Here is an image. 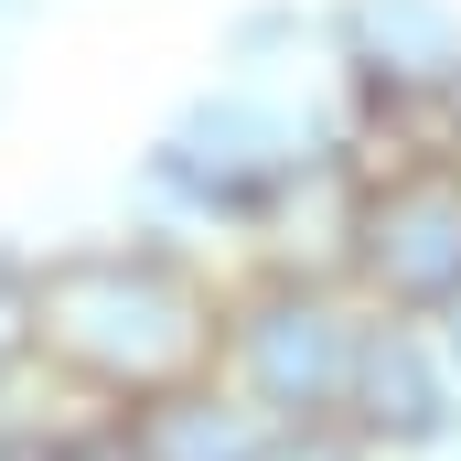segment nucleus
<instances>
[{"label": "nucleus", "instance_id": "nucleus-1", "mask_svg": "<svg viewBox=\"0 0 461 461\" xmlns=\"http://www.w3.org/2000/svg\"><path fill=\"white\" fill-rule=\"evenodd\" d=\"M43 312H54V333L86 354V365H161V354L194 344V290L161 268V258H76V268H54V290H43Z\"/></svg>", "mask_w": 461, "mask_h": 461}, {"label": "nucleus", "instance_id": "nucleus-2", "mask_svg": "<svg viewBox=\"0 0 461 461\" xmlns=\"http://www.w3.org/2000/svg\"><path fill=\"white\" fill-rule=\"evenodd\" d=\"M301 161H312V140H301L290 108H268V97H204V108L161 140L150 172L183 183V194H204V204H258V194H279Z\"/></svg>", "mask_w": 461, "mask_h": 461}, {"label": "nucleus", "instance_id": "nucleus-3", "mask_svg": "<svg viewBox=\"0 0 461 461\" xmlns=\"http://www.w3.org/2000/svg\"><path fill=\"white\" fill-rule=\"evenodd\" d=\"M365 268L397 301H461V172L419 161L365 204Z\"/></svg>", "mask_w": 461, "mask_h": 461}, {"label": "nucleus", "instance_id": "nucleus-4", "mask_svg": "<svg viewBox=\"0 0 461 461\" xmlns=\"http://www.w3.org/2000/svg\"><path fill=\"white\" fill-rule=\"evenodd\" d=\"M344 54L375 97H429L461 86V22L440 0H354L344 11Z\"/></svg>", "mask_w": 461, "mask_h": 461}, {"label": "nucleus", "instance_id": "nucleus-5", "mask_svg": "<svg viewBox=\"0 0 461 461\" xmlns=\"http://www.w3.org/2000/svg\"><path fill=\"white\" fill-rule=\"evenodd\" d=\"M247 344L268 354V375H301V386H322V375H333V322H322V312H312V301H279V312H258V333H247Z\"/></svg>", "mask_w": 461, "mask_h": 461}]
</instances>
